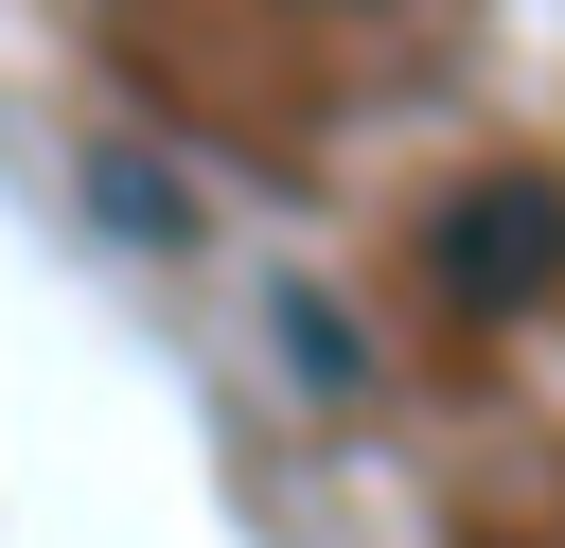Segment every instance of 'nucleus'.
Listing matches in <instances>:
<instances>
[{
    "label": "nucleus",
    "mask_w": 565,
    "mask_h": 548,
    "mask_svg": "<svg viewBox=\"0 0 565 548\" xmlns=\"http://www.w3.org/2000/svg\"><path fill=\"white\" fill-rule=\"evenodd\" d=\"M424 283H441L459 318H530V301L565 283V177H459V194L424 212Z\"/></svg>",
    "instance_id": "obj_1"
},
{
    "label": "nucleus",
    "mask_w": 565,
    "mask_h": 548,
    "mask_svg": "<svg viewBox=\"0 0 565 548\" xmlns=\"http://www.w3.org/2000/svg\"><path fill=\"white\" fill-rule=\"evenodd\" d=\"M265 336H282V371H300V389H371V354H353V301L282 283V301H265Z\"/></svg>",
    "instance_id": "obj_2"
},
{
    "label": "nucleus",
    "mask_w": 565,
    "mask_h": 548,
    "mask_svg": "<svg viewBox=\"0 0 565 548\" xmlns=\"http://www.w3.org/2000/svg\"><path fill=\"white\" fill-rule=\"evenodd\" d=\"M106 212H124L141 247H177V230H194V212H177V177H141V159H106Z\"/></svg>",
    "instance_id": "obj_3"
}]
</instances>
